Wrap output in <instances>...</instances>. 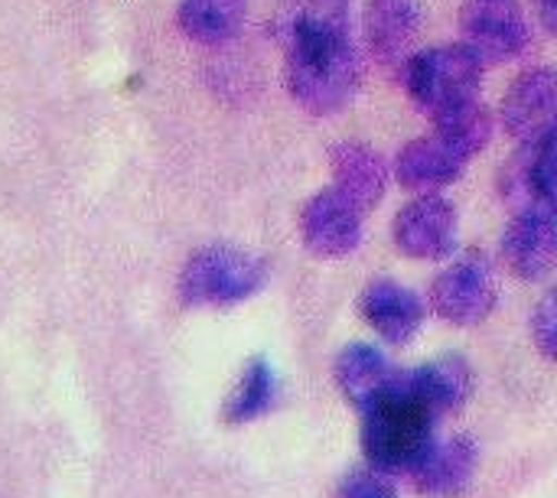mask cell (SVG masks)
<instances>
[{
	"instance_id": "6da1fadb",
	"label": "cell",
	"mask_w": 557,
	"mask_h": 498,
	"mask_svg": "<svg viewBox=\"0 0 557 498\" xmlns=\"http://www.w3.org/2000/svg\"><path fill=\"white\" fill-rule=\"evenodd\" d=\"M284 85L310 114L346 108L362 85V55L349 26H307L284 33Z\"/></svg>"
},
{
	"instance_id": "7a4b0ae2",
	"label": "cell",
	"mask_w": 557,
	"mask_h": 498,
	"mask_svg": "<svg viewBox=\"0 0 557 498\" xmlns=\"http://www.w3.org/2000/svg\"><path fill=\"white\" fill-rule=\"evenodd\" d=\"M362 414H366L362 450L369 463L385 473H401V470L414 473L437 447L434 437L437 414L405 388V375L395 391H388Z\"/></svg>"
},
{
	"instance_id": "3957f363",
	"label": "cell",
	"mask_w": 557,
	"mask_h": 498,
	"mask_svg": "<svg viewBox=\"0 0 557 498\" xmlns=\"http://www.w3.org/2000/svg\"><path fill=\"white\" fill-rule=\"evenodd\" d=\"M268 281V264L232 245L199 248L183 274L180 297L193 307H228L255 297Z\"/></svg>"
},
{
	"instance_id": "277c9868",
	"label": "cell",
	"mask_w": 557,
	"mask_h": 498,
	"mask_svg": "<svg viewBox=\"0 0 557 498\" xmlns=\"http://www.w3.org/2000/svg\"><path fill=\"white\" fill-rule=\"evenodd\" d=\"M401 82L411 101L428 117H434L460 101L476 98V88L483 82V62L463 42L431 46L408 59V65L401 69Z\"/></svg>"
},
{
	"instance_id": "5b68a950",
	"label": "cell",
	"mask_w": 557,
	"mask_h": 498,
	"mask_svg": "<svg viewBox=\"0 0 557 498\" xmlns=\"http://www.w3.org/2000/svg\"><path fill=\"white\" fill-rule=\"evenodd\" d=\"M499 300V281L490 254L463 251L444 264L431 284V310L450 326H480Z\"/></svg>"
},
{
	"instance_id": "8992f818",
	"label": "cell",
	"mask_w": 557,
	"mask_h": 498,
	"mask_svg": "<svg viewBox=\"0 0 557 498\" xmlns=\"http://www.w3.org/2000/svg\"><path fill=\"white\" fill-rule=\"evenodd\" d=\"M460 36L483 65H499L529 46V16L519 0H463Z\"/></svg>"
},
{
	"instance_id": "52a82bcc",
	"label": "cell",
	"mask_w": 557,
	"mask_h": 498,
	"mask_svg": "<svg viewBox=\"0 0 557 498\" xmlns=\"http://www.w3.org/2000/svg\"><path fill=\"white\" fill-rule=\"evenodd\" d=\"M395 248L414 261H441L457 248V209L441 192H418L392 222Z\"/></svg>"
},
{
	"instance_id": "ba28073f",
	"label": "cell",
	"mask_w": 557,
	"mask_h": 498,
	"mask_svg": "<svg viewBox=\"0 0 557 498\" xmlns=\"http://www.w3.org/2000/svg\"><path fill=\"white\" fill-rule=\"evenodd\" d=\"M503 127L519 147H535L557 130V69H525L503 98Z\"/></svg>"
},
{
	"instance_id": "9c48e42d",
	"label": "cell",
	"mask_w": 557,
	"mask_h": 498,
	"mask_svg": "<svg viewBox=\"0 0 557 498\" xmlns=\"http://www.w3.org/2000/svg\"><path fill=\"white\" fill-rule=\"evenodd\" d=\"M362 215L366 209L336 186L320 189L300 209V238L317 258H346L362 241Z\"/></svg>"
},
{
	"instance_id": "30bf717a",
	"label": "cell",
	"mask_w": 557,
	"mask_h": 498,
	"mask_svg": "<svg viewBox=\"0 0 557 498\" xmlns=\"http://www.w3.org/2000/svg\"><path fill=\"white\" fill-rule=\"evenodd\" d=\"M503 264L519 281H545L557 271V215L529 209L512 212L499 238Z\"/></svg>"
},
{
	"instance_id": "8fae6325",
	"label": "cell",
	"mask_w": 557,
	"mask_h": 498,
	"mask_svg": "<svg viewBox=\"0 0 557 498\" xmlns=\"http://www.w3.org/2000/svg\"><path fill=\"white\" fill-rule=\"evenodd\" d=\"M467 163L470 160L457 147H450L441 134H428L408 140L398 150L392 173L408 192H441L444 186L463 176Z\"/></svg>"
},
{
	"instance_id": "7c38bea8",
	"label": "cell",
	"mask_w": 557,
	"mask_h": 498,
	"mask_svg": "<svg viewBox=\"0 0 557 498\" xmlns=\"http://www.w3.org/2000/svg\"><path fill=\"white\" fill-rule=\"evenodd\" d=\"M362 320L392 346H408L424 326V300L398 281H372L359 300Z\"/></svg>"
},
{
	"instance_id": "4fadbf2b",
	"label": "cell",
	"mask_w": 557,
	"mask_h": 498,
	"mask_svg": "<svg viewBox=\"0 0 557 498\" xmlns=\"http://www.w3.org/2000/svg\"><path fill=\"white\" fill-rule=\"evenodd\" d=\"M366 42L369 52L382 65H398L405 69L408 59L414 55V39L421 33V7L418 0H372L366 7Z\"/></svg>"
},
{
	"instance_id": "5bb4252c",
	"label": "cell",
	"mask_w": 557,
	"mask_h": 498,
	"mask_svg": "<svg viewBox=\"0 0 557 498\" xmlns=\"http://www.w3.org/2000/svg\"><path fill=\"white\" fill-rule=\"evenodd\" d=\"M333 375H336V385L343 391V398L359 408V411H369L375 401H382L388 391H395L401 385V375L388 359L385 352H379L375 346L369 343H352L346 346L339 356H336V365H333Z\"/></svg>"
},
{
	"instance_id": "9a60e30c",
	"label": "cell",
	"mask_w": 557,
	"mask_h": 498,
	"mask_svg": "<svg viewBox=\"0 0 557 498\" xmlns=\"http://www.w3.org/2000/svg\"><path fill=\"white\" fill-rule=\"evenodd\" d=\"M330 166H333V186L339 192H346L356 206H362L369 212L372 206L382 202L392 170L379 150H372L362 140H343L333 147Z\"/></svg>"
},
{
	"instance_id": "2e32d148",
	"label": "cell",
	"mask_w": 557,
	"mask_h": 498,
	"mask_svg": "<svg viewBox=\"0 0 557 498\" xmlns=\"http://www.w3.org/2000/svg\"><path fill=\"white\" fill-rule=\"evenodd\" d=\"M405 388L424 401L437 418L457 411L473 395V369L460 356H441L414 372H405Z\"/></svg>"
},
{
	"instance_id": "e0dca14e",
	"label": "cell",
	"mask_w": 557,
	"mask_h": 498,
	"mask_svg": "<svg viewBox=\"0 0 557 498\" xmlns=\"http://www.w3.org/2000/svg\"><path fill=\"white\" fill-rule=\"evenodd\" d=\"M476 473V444L470 437H454L447 444H437L428 460L414 470L418 489L424 496H460Z\"/></svg>"
},
{
	"instance_id": "ac0fdd59",
	"label": "cell",
	"mask_w": 557,
	"mask_h": 498,
	"mask_svg": "<svg viewBox=\"0 0 557 498\" xmlns=\"http://www.w3.org/2000/svg\"><path fill=\"white\" fill-rule=\"evenodd\" d=\"M245 13V0H183L176 10V23L189 39L215 46L242 29Z\"/></svg>"
},
{
	"instance_id": "d6986e66",
	"label": "cell",
	"mask_w": 557,
	"mask_h": 498,
	"mask_svg": "<svg viewBox=\"0 0 557 498\" xmlns=\"http://www.w3.org/2000/svg\"><path fill=\"white\" fill-rule=\"evenodd\" d=\"M431 121H434V134H441L450 147H457L467 160H473L493 140V114L476 98L460 101V104L434 114Z\"/></svg>"
},
{
	"instance_id": "ffe728a7",
	"label": "cell",
	"mask_w": 557,
	"mask_h": 498,
	"mask_svg": "<svg viewBox=\"0 0 557 498\" xmlns=\"http://www.w3.org/2000/svg\"><path fill=\"white\" fill-rule=\"evenodd\" d=\"M277 398V378L264 359H251L235 385V391L225 401V421L228 424H248L271 411Z\"/></svg>"
},
{
	"instance_id": "44dd1931",
	"label": "cell",
	"mask_w": 557,
	"mask_h": 498,
	"mask_svg": "<svg viewBox=\"0 0 557 498\" xmlns=\"http://www.w3.org/2000/svg\"><path fill=\"white\" fill-rule=\"evenodd\" d=\"M529 153H532V179H535L539 206L557 215V130L542 144L529 147Z\"/></svg>"
},
{
	"instance_id": "7402d4cb",
	"label": "cell",
	"mask_w": 557,
	"mask_h": 498,
	"mask_svg": "<svg viewBox=\"0 0 557 498\" xmlns=\"http://www.w3.org/2000/svg\"><path fill=\"white\" fill-rule=\"evenodd\" d=\"M336 498H398V489H395V483L388 480L385 470H379V466L369 463L362 470H352L339 483Z\"/></svg>"
},
{
	"instance_id": "603a6c76",
	"label": "cell",
	"mask_w": 557,
	"mask_h": 498,
	"mask_svg": "<svg viewBox=\"0 0 557 498\" xmlns=\"http://www.w3.org/2000/svg\"><path fill=\"white\" fill-rule=\"evenodd\" d=\"M532 339L539 352L557 365V287H552L532 313Z\"/></svg>"
},
{
	"instance_id": "cb8c5ba5",
	"label": "cell",
	"mask_w": 557,
	"mask_h": 498,
	"mask_svg": "<svg viewBox=\"0 0 557 498\" xmlns=\"http://www.w3.org/2000/svg\"><path fill=\"white\" fill-rule=\"evenodd\" d=\"M532 10H535V16H539V23L557 36V0H532Z\"/></svg>"
}]
</instances>
